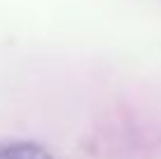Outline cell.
<instances>
[{
    "mask_svg": "<svg viewBox=\"0 0 161 159\" xmlns=\"http://www.w3.org/2000/svg\"><path fill=\"white\" fill-rule=\"evenodd\" d=\"M0 159H54V157L37 143L12 140V143H0Z\"/></svg>",
    "mask_w": 161,
    "mask_h": 159,
    "instance_id": "6da1fadb",
    "label": "cell"
}]
</instances>
